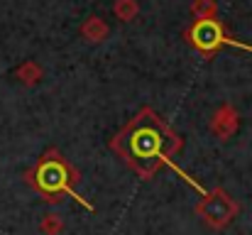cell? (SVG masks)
I'll return each instance as SVG.
<instances>
[{"instance_id": "obj_1", "label": "cell", "mask_w": 252, "mask_h": 235, "mask_svg": "<svg viewBox=\"0 0 252 235\" xmlns=\"http://www.w3.org/2000/svg\"><path fill=\"white\" fill-rule=\"evenodd\" d=\"M181 147H184L181 137L152 108H142L115 137H110V150L140 179H152L159 167H169L186 184H191L201 196H206L208 189H203L193 176H189V171H184L181 167H176L171 162V157L179 155Z\"/></svg>"}, {"instance_id": "obj_2", "label": "cell", "mask_w": 252, "mask_h": 235, "mask_svg": "<svg viewBox=\"0 0 252 235\" xmlns=\"http://www.w3.org/2000/svg\"><path fill=\"white\" fill-rule=\"evenodd\" d=\"M79 171L59 155V150H47L42 159L37 162V167L27 174V181L42 194V199L47 203H59L64 201V196H71L76 199L86 211H93V203L86 201L84 196H79L74 191V186L79 184Z\"/></svg>"}, {"instance_id": "obj_3", "label": "cell", "mask_w": 252, "mask_h": 235, "mask_svg": "<svg viewBox=\"0 0 252 235\" xmlns=\"http://www.w3.org/2000/svg\"><path fill=\"white\" fill-rule=\"evenodd\" d=\"M240 213V206H238V201L225 191V189H211L198 203H196V216L208 226V228H213V231H223V228H228L233 221H235V216Z\"/></svg>"}, {"instance_id": "obj_4", "label": "cell", "mask_w": 252, "mask_h": 235, "mask_svg": "<svg viewBox=\"0 0 252 235\" xmlns=\"http://www.w3.org/2000/svg\"><path fill=\"white\" fill-rule=\"evenodd\" d=\"M186 42L193 44L198 52L203 54H216L220 47L230 44V47H238V49H248L252 52L250 44H243V42H235L225 34L223 25L213 17V20H196L189 30H186Z\"/></svg>"}, {"instance_id": "obj_5", "label": "cell", "mask_w": 252, "mask_h": 235, "mask_svg": "<svg viewBox=\"0 0 252 235\" xmlns=\"http://www.w3.org/2000/svg\"><path fill=\"white\" fill-rule=\"evenodd\" d=\"M208 128H211V133H213L218 140H230V137L238 133V128H240V115H238V110H235L230 103H223V105L211 115Z\"/></svg>"}, {"instance_id": "obj_6", "label": "cell", "mask_w": 252, "mask_h": 235, "mask_svg": "<svg viewBox=\"0 0 252 235\" xmlns=\"http://www.w3.org/2000/svg\"><path fill=\"white\" fill-rule=\"evenodd\" d=\"M108 32H110L108 22L103 17H98V15L86 17V22L81 25V37H84L86 42H91V44H100L108 37Z\"/></svg>"}, {"instance_id": "obj_7", "label": "cell", "mask_w": 252, "mask_h": 235, "mask_svg": "<svg viewBox=\"0 0 252 235\" xmlns=\"http://www.w3.org/2000/svg\"><path fill=\"white\" fill-rule=\"evenodd\" d=\"M15 76L20 78L25 86H34V83H39V78H42V67L37 64V62H22L17 69H15Z\"/></svg>"}, {"instance_id": "obj_8", "label": "cell", "mask_w": 252, "mask_h": 235, "mask_svg": "<svg viewBox=\"0 0 252 235\" xmlns=\"http://www.w3.org/2000/svg\"><path fill=\"white\" fill-rule=\"evenodd\" d=\"M113 12H115V17H118L120 22H130V20L137 17L140 5H137V0H115Z\"/></svg>"}, {"instance_id": "obj_9", "label": "cell", "mask_w": 252, "mask_h": 235, "mask_svg": "<svg viewBox=\"0 0 252 235\" xmlns=\"http://www.w3.org/2000/svg\"><path fill=\"white\" fill-rule=\"evenodd\" d=\"M64 218L59 213H44L42 221H39V231L42 235H62L64 233Z\"/></svg>"}, {"instance_id": "obj_10", "label": "cell", "mask_w": 252, "mask_h": 235, "mask_svg": "<svg viewBox=\"0 0 252 235\" xmlns=\"http://www.w3.org/2000/svg\"><path fill=\"white\" fill-rule=\"evenodd\" d=\"M191 12L196 20H213L218 12V5H216V0H193Z\"/></svg>"}]
</instances>
